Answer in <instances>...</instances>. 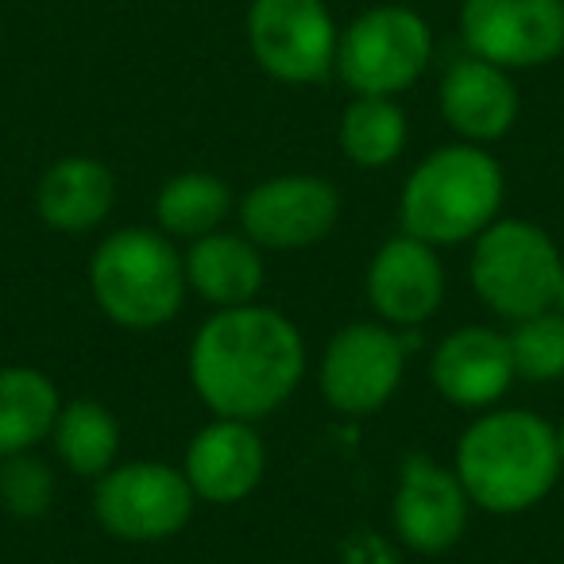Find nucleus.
<instances>
[{"label": "nucleus", "instance_id": "obj_1", "mask_svg": "<svg viewBox=\"0 0 564 564\" xmlns=\"http://www.w3.org/2000/svg\"><path fill=\"white\" fill-rule=\"evenodd\" d=\"M186 368L213 417L259 422L302 387L306 340L291 317L259 302L217 310L194 333Z\"/></svg>", "mask_w": 564, "mask_h": 564}, {"label": "nucleus", "instance_id": "obj_2", "mask_svg": "<svg viewBox=\"0 0 564 564\" xmlns=\"http://www.w3.org/2000/svg\"><path fill=\"white\" fill-rule=\"evenodd\" d=\"M556 425L533 410H484L456 441L453 471L471 507L487 514H525L561 479Z\"/></svg>", "mask_w": 564, "mask_h": 564}, {"label": "nucleus", "instance_id": "obj_3", "mask_svg": "<svg viewBox=\"0 0 564 564\" xmlns=\"http://www.w3.org/2000/svg\"><path fill=\"white\" fill-rule=\"evenodd\" d=\"M502 194H507V178L491 151L464 140L445 143L430 151L402 182V232L433 248L471 243L491 220H499Z\"/></svg>", "mask_w": 564, "mask_h": 564}, {"label": "nucleus", "instance_id": "obj_4", "mask_svg": "<svg viewBox=\"0 0 564 564\" xmlns=\"http://www.w3.org/2000/svg\"><path fill=\"white\" fill-rule=\"evenodd\" d=\"M89 291L97 310L120 329H163L189 294L186 263L159 228H117L89 259Z\"/></svg>", "mask_w": 564, "mask_h": 564}, {"label": "nucleus", "instance_id": "obj_5", "mask_svg": "<svg viewBox=\"0 0 564 564\" xmlns=\"http://www.w3.org/2000/svg\"><path fill=\"white\" fill-rule=\"evenodd\" d=\"M564 256L541 225L522 217H499L471 240V291L502 322H522L553 310Z\"/></svg>", "mask_w": 564, "mask_h": 564}, {"label": "nucleus", "instance_id": "obj_6", "mask_svg": "<svg viewBox=\"0 0 564 564\" xmlns=\"http://www.w3.org/2000/svg\"><path fill=\"white\" fill-rule=\"evenodd\" d=\"M433 63V32L406 4H376L340 32L337 78L356 97H399Z\"/></svg>", "mask_w": 564, "mask_h": 564}, {"label": "nucleus", "instance_id": "obj_7", "mask_svg": "<svg viewBox=\"0 0 564 564\" xmlns=\"http://www.w3.org/2000/svg\"><path fill=\"white\" fill-rule=\"evenodd\" d=\"M197 495L182 468L159 460L112 464L94 491V514L101 530L128 545H159L178 538L194 518Z\"/></svg>", "mask_w": 564, "mask_h": 564}, {"label": "nucleus", "instance_id": "obj_8", "mask_svg": "<svg viewBox=\"0 0 564 564\" xmlns=\"http://www.w3.org/2000/svg\"><path fill=\"white\" fill-rule=\"evenodd\" d=\"M248 47L267 78L317 86L337 70L340 32L325 0H251Z\"/></svg>", "mask_w": 564, "mask_h": 564}, {"label": "nucleus", "instance_id": "obj_9", "mask_svg": "<svg viewBox=\"0 0 564 564\" xmlns=\"http://www.w3.org/2000/svg\"><path fill=\"white\" fill-rule=\"evenodd\" d=\"M406 376V337L387 322H352L333 333L317 383L337 414L371 417L399 394Z\"/></svg>", "mask_w": 564, "mask_h": 564}, {"label": "nucleus", "instance_id": "obj_10", "mask_svg": "<svg viewBox=\"0 0 564 564\" xmlns=\"http://www.w3.org/2000/svg\"><path fill=\"white\" fill-rule=\"evenodd\" d=\"M468 55L502 70H538L564 55V0H464Z\"/></svg>", "mask_w": 564, "mask_h": 564}, {"label": "nucleus", "instance_id": "obj_11", "mask_svg": "<svg viewBox=\"0 0 564 564\" xmlns=\"http://www.w3.org/2000/svg\"><path fill=\"white\" fill-rule=\"evenodd\" d=\"M236 217L256 248L302 251L333 236L340 220V194L322 174H279L251 186L236 205Z\"/></svg>", "mask_w": 564, "mask_h": 564}, {"label": "nucleus", "instance_id": "obj_12", "mask_svg": "<svg viewBox=\"0 0 564 564\" xmlns=\"http://www.w3.org/2000/svg\"><path fill=\"white\" fill-rule=\"evenodd\" d=\"M471 499L460 476L433 456H406L391 499L394 538L422 556L448 553L468 530Z\"/></svg>", "mask_w": 564, "mask_h": 564}, {"label": "nucleus", "instance_id": "obj_13", "mask_svg": "<svg viewBox=\"0 0 564 564\" xmlns=\"http://www.w3.org/2000/svg\"><path fill=\"white\" fill-rule=\"evenodd\" d=\"M364 291L379 322L391 329H422L445 302V267L433 243L399 232L371 256Z\"/></svg>", "mask_w": 564, "mask_h": 564}, {"label": "nucleus", "instance_id": "obj_14", "mask_svg": "<svg viewBox=\"0 0 564 564\" xmlns=\"http://www.w3.org/2000/svg\"><path fill=\"white\" fill-rule=\"evenodd\" d=\"M263 437L256 433V422H240V417H213L194 433L186 456H182V476H186L189 491L217 507L248 499L263 484Z\"/></svg>", "mask_w": 564, "mask_h": 564}, {"label": "nucleus", "instance_id": "obj_15", "mask_svg": "<svg viewBox=\"0 0 564 564\" xmlns=\"http://www.w3.org/2000/svg\"><path fill=\"white\" fill-rule=\"evenodd\" d=\"M514 356L507 333L491 325L453 329L430 356V383L460 410H491L514 387Z\"/></svg>", "mask_w": 564, "mask_h": 564}, {"label": "nucleus", "instance_id": "obj_16", "mask_svg": "<svg viewBox=\"0 0 564 564\" xmlns=\"http://www.w3.org/2000/svg\"><path fill=\"white\" fill-rule=\"evenodd\" d=\"M441 117L464 143L502 140L518 120V86L510 70L479 55H464L441 78Z\"/></svg>", "mask_w": 564, "mask_h": 564}, {"label": "nucleus", "instance_id": "obj_17", "mask_svg": "<svg viewBox=\"0 0 564 564\" xmlns=\"http://www.w3.org/2000/svg\"><path fill=\"white\" fill-rule=\"evenodd\" d=\"M117 205V178L94 155H63L35 182V213L51 232L86 236Z\"/></svg>", "mask_w": 564, "mask_h": 564}, {"label": "nucleus", "instance_id": "obj_18", "mask_svg": "<svg viewBox=\"0 0 564 564\" xmlns=\"http://www.w3.org/2000/svg\"><path fill=\"white\" fill-rule=\"evenodd\" d=\"M182 263L189 291L217 310L251 306L267 279L263 248H256L243 232H225V228L189 243Z\"/></svg>", "mask_w": 564, "mask_h": 564}, {"label": "nucleus", "instance_id": "obj_19", "mask_svg": "<svg viewBox=\"0 0 564 564\" xmlns=\"http://www.w3.org/2000/svg\"><path fill=\"white\" fill-rule=\"evenodd\" d=\"M58 410L63 394L47 371L24 364L0 368V460L35 453L40 441H51Z\"/></svg>", "mask_w": 564, "mask_h": 564}, {"label": "nucleus", "instance_id": "obj_20", "mask_svg": "<svg viewBox=\"0 0 564 564\" xmlns=\"http://www.w3.org/2000/svg\"><path fill=\"white\" fill-rule=\"evenodd\" d=\"M55 456L66 464V471L82 479H101L120 456V422L105 402L74 399L63 402L51 430Z\"/></svg>", "mask_w": 564, "mask_h": 564}, {"label": "nucleus", "instance_id": "obj_21", "mask_svg": "<svg viewBox=\"0 0 564 564\" xmlns=\"http://www.w3.org/2000/svg\"><path fill=\"white\" fill-rule=\"evenodd\" d=\"M228 213H232V189L209 171L174 174L155 197L159 232L171 240H202L225 225Z\"/></svg>", "mask_w": 564, "mask_h": 564}, {"label": "nucleus", "instance_id": "obj_22", "mask_svg": "<svg viewBox=\"0 0 564 564\" xmlns=\"http://www.w3.org/2000/svg\"><path fill=\"white\" fill-rule=\"evenodd\" d=\"M406 112L394 97H352L340 117V151L360 171H383L406 151Z\"/></svg>", "mask_w": 564, "mask_h": 564}, {"label": "nucleus", "instance_id": "obj_23", "mask_svg": "<svg viewBox=\"0 0 564 564\" xmlns=\"http://www.w3.org/2000/svg\"><path fill=\"white\" fill-rule=\"evenodd\" d=\"M510 356H514V376L525 383H553L564 376V314L541 310L507 333Z\"/></svg>", "mask_w": 564, "mask_h": 564}, {"label": "nucleus", "instance_id": "obj_24", "mask_svg": "<svg viewBox=\"0 0 564 564\" xmlns=\"http://www.w3.org/2000/svg\"><path fill=\"white\" fill-rule=\"evenodd\" d=\"M0 507L17 518H43L55 507V471L35 453L0 460Z\"/></svg>", "mask_w": 564, "mask_h": 564}, {"label": "nucleus", "instance_id": "obj_25", "mask_svg": "<svg viewBox=\"0 0 564 564\" xmlns=\"http://www.w3.org/2000/svg\"><path fill=\"white\" fill-rule=\"evenodd\" d=\"M553 310L564 314V267H561V279H556V294H553Z\"/></svg>", "mask_w": 564, "mask_h": 564}, {"label": "nucleus", "instance_id": "obj_26", "mask_svg": "<svg viewBox=\"0 0 564 564\" xmlns=\"http://www.w3.org/2000/svg\"><path fill=\"white\" fill-rule=\"evenodd\" d=\"M556 448H561V464H564V422L556 425Z\"/></svg>", "mask_w": 564, "mask_h": 564}]
</instances>
